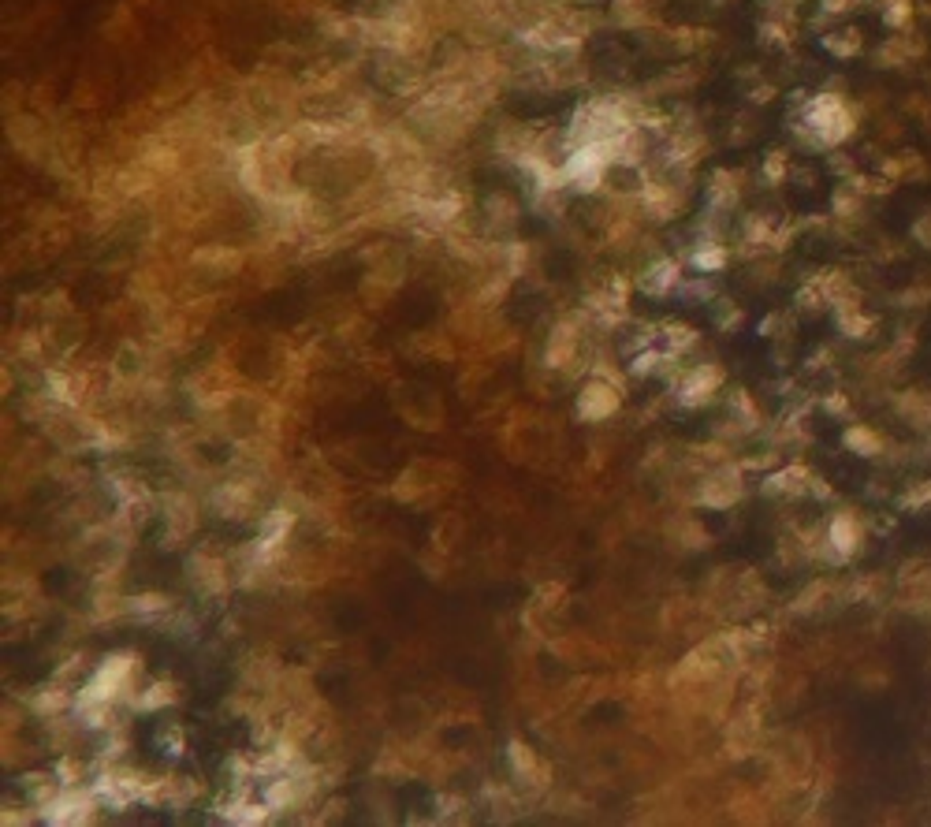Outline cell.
Masks as SVG:
<instances>
[{"mask_svg":"<svg viewBox=\"0 0 931 827\" xmlns=\"http://www.w3.org/2000/svg\"><path fill=\"white\" fill-rule=\"evenodd\" d=\"M138 653H112L98 663V671L82 682V690H75V700H105V704H119L131 700V682L138 675Z\"/></svg>","mask_w":931,"mask_h":827,"instance_id":"6da1fadb","label":"cell"},{"mask_svg":"<svg viewBox=\"0 0 931 827\" xmlns=\"http://www.w3.org/2000/svg\"><path fill=\"white\" fill-rule=\"evenodd\" d=\"M563 168H567V183H570L578 194H597V191L604 187V179H607L611 153H607V146H600V142L574 146V149H567Z\"/></svg>","mask_w":931,"mask_h":827,"instance_id":"7a4b0ae2","label":"cell"},{"mask_svg":"<svg viewBox=\"0 0 931 827\" xmlns=\"http://www.w3.org/2000/svg\"><path fill=\"white\" fill-rule=\"evenodd\" d=\"M98 809H105L101 798H98V790L82 783V786H64V790H60L56 798L42 809V820L56 823V827H71V823L98 820Z\"/></svg>","mask_w":931,"mask_h":827,"instance_id":"3957f363","label":"cell"},{"mask_svg":"<svg viewBox=\"0 0 931 827\" xmlns=\"http://www.w3.org/2000/svg\"><path fill=\"white\" fill-rule=\"evenodd\" d=\"M723 381H727V370L719 362H701V365H693V370L682 373L674 395H678V403L686 410H697V407H708L711 399H716Z\"/></svg>","mask_w":931,"mask_h":827,"instance_id":"277c9868","label":"cell"},{"mask_svg":"<svg viewBox=\"0 0 931 827\" xmlns=\"http://www.w3.org/2000/svg\"><path fill=\"white\" fill-rule=\"evenodd\" d=\"M623 388L618 384H611V381H604V377H588L585 384H581V391H578V418L581 421H607V418H615L618 414V407H623Z\"/></svg>","mask_w":931,"mask_h":827,"instance_id":"5b68a950","label":"cell"},{"mask_svg":"<svg viewBox=\"0 0 931 827\" xmlns=\"http://www.w3.org/2000/svg\"><path fill=\"white\" fill-rule=\"evenodd\" d=\"M745 493V477H741V466H730V463H719L711 470L701 488H697V503L708 507V511H727L730 503H738Z\"/></svg>","mask_w":931,"mask_h":827,"instance_id":"8992f818","label":"cell"},{"mask_svg":"<svg viewBox=\"0 0 931 827\" xmlns=\"http://www.w3.org/2000/svg\"><path fill=\"white\" fill-rule=\"evenodd\" d=\"M682 280H686V276H682V261L678 258H656L637 276V291L644 298H671V291H678Z\"/></svg>","mask_w":931,"mask_h":827,"instance_id":"52a82bcc","label":"cell"},{"mask_svg":"<svg viewBox=\"0 0 931 827\" xmlns=\"http://www.w3.org/2000/svg\"><path fill=\"white\" fill-rule=\"evenodd\" d=\"M578 343H581L578 321H574V317L559 321V324L551 328V335H548V343H544V362L551 365V370H567V365L578 358Z\"/></svg>","mask_w":931,"mask_h":827,"instance_id":"ba28073f","label":"cell"},{"mask_svg":"<svg viewBox=\"0 0 931 827\" xmlns=\"http://www.w3.org/2000/svg\"><path fill=\"white\" fill-rule=\"evenodd\" d=\"M291 526H295V511H287V507H276V511H268V514L261 518V526H258L254 556H258V559H268L272 551H276L279 544L287 540Z\"/></svg>","mask_w":931,"mask_h":827,"instance_id":"9c48e42d","label":"cell"},{"mask_svg":"<svg viewBox=\"0 0 931 827\" xmlns=\"http://www.w3.org/2000/svg\"><path fill=\"white\" fill-rule=\"evenodd\" d=\"M741 179H745V172H730V168L711 172V179H708V212H716V217L730 212L741 202Z\"/></svg>","mask_w":931,"mask_h":827,"instance_id":"30bf717a","label":"cell"},{"mask_svg":"<svg viewBox=\"0 0 931 827\" xmlns=\"http://www.w3.org/2000/svg\"><path fill=\"white\" fill-rule=\"evenodd\" d=\"M809 488H813V474L804 470L801 463L783 466V470H775V474H767L760 481L764 496H801V493H809Z\"/></svg>","mask_w":931,"mask_h":827,"instance_id":"8fae6325","label":"cell"},{"mask_svg":"<svg viewBox=\"0 0 931 827\" xmlns=\"http://www.w3.org/2000/svg\"><path fill=\"white\" fill-rule=\"evenodd\" d=\"M827 544L834 548L838 559H850L853 551L860 548V522H857V514L838 511V514L831 518V526H827Z\"/></svg>","mask_w":931,"mask_h":827,"instance_id":"7c38bea8","label":"cell"},{"mask_svg":"<svg viewBox=\"0 0 931 827\" xmlns=\"http://www.w3.org/2000/svg\"><path fill=\"white\" fill-rule=\"evenodd\" d=\"M507 764H511V775L518 779V783H525V786H537L541 783V775H544V764H541V757H537V749L530 746V742H511L507 746Z\"/></svg>","mask_w":931,"mask_h":827,"instance_id":"4fadbf2b","label":"cell"},{"mask_svg":"<svg viewBox=\"0 0 931 827\" xmlns=\"http://www.w3.org/2000/svg\"><path fill=\"white\" fill-rule=\"evenodd\" d=\"M175 700H179V693H175V682H168V679H157V682H149V686L135 690L127 704H131L135 712H161V709H168V704H175Z\"/></svg>","mask_w":931,"mask_h":827,"instance_id":"5bb4252c","label":"cell"},{"mask_svg":"<svg viewBox=\"0 0 931 827\" xmlns=\"http://www.w3.org/2000/svg\"><path fill=\"white\" fill-rule=\"evenodd\" d=\"M727 261H730V250L723 247L719 239H701L697 247L690 250V265H693V272H704V276L723 272V268H727Z\"/></svg>","mask_w":931,"mask_h":827,"instance_id":"9a60e30c","label":"cell"},{"mask_svg":"<svg viewBox=\"0 0 931 827\" xmlns=\"http://www.w3.org/2000/svg\"><path fill=\"white\" fill-rule=\"evenodd\" d=\"M45 395L52 403H60V407H79L82 403V391H86V381L82 377H75V373H45Z\"/></svg>","mask_w":931,"mask_h":827,"instance_id":"2e32d148","label":"cell"},{"mask_svg":"<svg viewBox=\"0 0 931 827\" xmlns=\"http://www.w3.org/2000/svg\"><path fill=\"white\" fill-rule=\"evenodd\" d=\"M701 343V332L686 321H663L660 324V347L671 354H690Z\"/></svg>","mask_w":931,"mask_h":827,"instance_id":"e0dca14e","label":"cell"},{"mask_svg":"<svg viewBox=\"0 0 931 827\" xmlns=\"http://www.w3.org/2000/svg\"><path fill=\"white\" fill-rule=\"evenodd\" d=\"M663 358H667V351H663L660 343L641 347V351H637V354H630V362H626V377H634V381L660 377V365H663Z\"/></svg>","mask_w":931,"mask_h":827,"instance_id":"ac0fdd59","label":"cell"},{"mask_svg":"<svg viewBox=\"0 0 931 827\" xmlns=\"http://www.w3.org/2000/svg\"><path fill=\"white\" fill-rule=\"evenodd\" d=\"M142 370H146V354H142V347L123 343V347L116 351V358H112V377L131 384V381H138V377H142Z\"/></svg>","mask_w":931,"mask_h":827,"instance_id":"d6986e66","label":"cell"},{"mask_svg":"<svg viewBox=\"0 0 931 827\" xmlns=\"http://www.w3.org/2000/svg\"><path fill=\"white\" fill-rule=\"evenodd\" d=\"M842 444H846L850 451H857V455H879V451H883L879 433H876V428H868V425H850L846 433H842Z\"/></svg>","mask_w":931,"mask_h":827,"instance_id":"ffe728a7","label":"cell"},{"mask_svg":"<svg viewBox=\"0 0 931 827\" xmlns=\"http://www.w3.org/2000/svg\"><path fill=\"white\" fill-rule=\"evenodd\" d=\"M172 604H168V597L165 593H138V597H131L127 600V611L135 619H153V616H165Z\"/></svg>","mask_w":931,"mask_h":827,"instance_id":"44dd1931","label":"cell"},{"mask_svg":"<svg viewBox=\"0 0 931 827\" xmlns=\"http://www.w3.org/2000/svg\"><path fill=\"white\" fill-rule=\"evenodd\" d=\"M153 738H157L161 753H168V757H183V753H186V730H183V723H175V719L161 723Z\"/></svg>","mask_w":931,"mask_h":827,"instance_id":"7402d4cb","label":"cell"},{"mask_svg":"<svg viewBox=\"0 0 931 827\" xmlns=\"http://www.w3.org/2000/svg\"><path fill=\"white\" fill-rule=\"evenodd\" d=\"M52 772H56V779L64 783V786H82V779H86V764H82V760H75L71 753H64V757L56 760V768H52Z\"/></svg>","mask_w":931,"mask_h":827,"instance_id":"603a6c76","label":"cell"},{"mask_svg":"<svg viewBox=\"0 0 931 827\" xmlns=\"http://www.w3.org/2000/svg\"><path fill=\"white\" fill-rule=\"evenodd\" d=\"M678 295H682V298H690V302H708V298H716V291H711V284H708V276H704V272L686 276V280L678 284Z\"/></svg>","mask_w":931,"mask_h":827,"instance_id":"cb8c5ba5","label":"cell"},{"mask_svg":"<svg viewBox=\"0 0 931 827\" xmlns=\"http://www.w3.org/2000/svg\"><path fill=\"white\" fill-rule=\"evenodd\" d=\"M823 45L834 52V56H853L860 49V34L857 30H838V34H827Z\"/></svg>","mask_w":931,"mask_h":827,"instance_id":"d4e9b609","label":"cell"},{"mask_svg":"<svg viewBox=\"0 0 931 827\" xmlns=\"http://www.w3.org/2000/svg\"><path fill=\"white\" fill-rule=\"evenodd\" d=\"M786 175H790V157H786L783 149H771L767 161H764V179H767V183H783Z\"/></svg>","mask_w":931,"mask_h":827,"instance_id":"484cf974","label":"cell"},{"mask_svg":"<svg viewBox=\"0 0 931 827\" xmlns=\"http://www.w3.org/2000/svg\"><path fill=\"white\" fill-rule=\"evenodd\" d=\"M823 597H827V586H820V581H816V586H809V589L801 593V600H797L794 607H797V611H813L816 604H823Z\"/></svg>","mask_w":931,"mask_h":827,"instance_id":"4316f807","label":"cell"},{"mask_svg":"<svg viewBox=\"0 0 931 827\" xmlns=\"http://www.w3.org/2000/svg\"><path fill=\"white\" fill-rule=\"evenodd\" d=\"M716 324L727 328V332L738 328V324H741V310H738V305H730V302H723L719 310H716Z\"/></svg>","mask_w":931,"mask_h":827,"instance_id":"83f0119b","label":"cell"},{"mask_svg":"<svg viewBox=\"0 0 931 827\" xmlns=\"http://www.w3.org/2000/svg\"><path fill=\"white\" fill-rule=\"evenodd\" d=\"M857 205L860 202H857V194H850V187H842L834 194V212H838V217H850V212H857Z\"/></svg>","mask_w":931,"mask_h":827,"instance_id":"f1b7e54d","label":"cell"},{"mask_svg":"<svg viewBox=\"0 0 931 827\" xmlns=\"http://www.w3.org/2000/svg\"><path fill=\"white\" fill-rule=\"evenodd\" d=\"M771 98H775V89H771V86H753V94H749V101H753V105H767Z\"/></svg>","mask_w":931,"mask_h":827,"instance_id":"f546056e","label":"cell"},{"mask_svg":"<svg viewBox=\"0 0 931 827\" xmlns=\"http://www.w3.org/2000/svg\"><path fill=\"white\" fill-rule=\"evenodd\" d=\"M927 500H931V484H920L917 493L906 496V503H913V507H917V503H927Z\"/></svg>","mask_w":931,"mask_h":827,"instance_id":"4dcf8cb0","label":"cell"},{"mask_svg":"<svg viewBox=\"0 0 931 827\" xmlns=\"http://www.w3.org/2000/svg\"><path fill=\"white\" fill-rule=\"evenodd\" d=\"M716 5H727V0H716Z\"/></svg>","mask_w":931,"mask_h":827,"instance_id":"1f68e13d","label":"cell"}]
</instances>
